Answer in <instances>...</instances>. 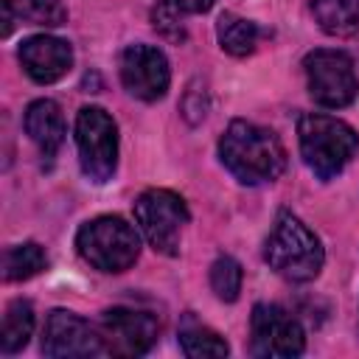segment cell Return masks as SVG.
Instances as JSON below:
<instances>
[{"mask_svg":"<svg viewBox=\"0 0 359 359\" xmlns=\"http://www.w3.org/2000/svg\"><path fill=\"white\" fill-rule=\"evenodd\" d=\"M45 266H48V258H45L42 247L34 244V241L14 244L3 255V275H6V280H28L36 272H42Z\"/></svg>","mask_w":359,"mask_h":359,"instance_id":"ac0fdd59","label":"cell"},{"mask_svg":"<svg viewBox=\"0 0 359 359\" xmlns=\"http://www.w3.org/2000/svg\"><path fill=\"white\" fill-rule=\"evenodd\" d=\"M180 345H182V353L191 359H208V356H227L230 353L224 337H219L213 328H208L191 317L180 328Z\"/></svg>","mask_w":359,"mask_h":359,"instance_id":"e0dca14e","label":"cell"},{"mask_svg":"<svg viewBox=\"0 0 359 359\" xmlns=\"http://www.w3.org/2000/svg\"><path fill=\"white\" fill-rule=\"evenodd\" d=\"M309 93L320 107L339 109L348 107L359 95V79L353 70V59L345 50L317 48L303 59Z\"/></svg>","mask_w":359,"mask_h":359,"instance_id":"52a82bcc","label":"cell"},{"mask_svg":"<svg viewBox=\"0 0 359 359\" xmlns=\"http://www.w3.org/2000/svg\"><path fill=\"white\" fill-rule=\"evenodd\" d=\"M25 132L45 157H53L65 140V115L62 107L50 98H39L25 109Z\"/></svg>","mask_w":359,"mask_h":359,"instance_id":"4fadbf2b","label":"cell"},{"mask_svg":"<svg viewBox=\"0 0 359 359\" xmlns=\"http://www.w3.org/2000/svg\"><path fill=\"white\" fill-rule=\"evenodd\" d=\"M76 149L81 171L93 182H107L118 165V126L101 107H81L76 115Z\"/></svg>","mask_w":359,"mask_h":359,"instance_id":"8992f818","label":"cell"},{"mask_svg":"<svg viewBox=\"0 0 359 359\" xmlns=\"http://www.w3.org/2000/svg\"><path fill=\"white\" fill-rule=\"evenodd\" d=\"M0 14H3V25H0V36H8L14 28V3L11 0H0Z\"/></svg>","mask_w":359,"mask_h":359,"instance_id":"7402d4cb","label":"cell"},{"mask_svg":"<svg viewBox=\"0 0 359 359\" xmlns=\"http://www.w3.org/2000/svg\"><path fill=\"white\" fill-rule=\"evenodd\" d=\"M177 3L182 6L185 14H202V11H208L216 0H177Z\"/></svg>","mask_w":359,"mask_h":359,"instance_id":"603a6c76","label":"cell"},{"mask_svg":"<svg viewBox=\"0 0 359 359\" xmlns=\"http://www.w3.org/2000/svg\"><path fill=\"white\" fill-rule=\"evenodd\" d=\"M191 213L180 194L168 188H149L135 199V222L154 252L177 255L180 233L188 224Z\"/></svg>","mask_w":359,"mask_h":359,"instance_id":"5b68a950","label":"cell"},{"mask_svg":"<svg viewBox=\"0 0 359 359\" xmlns=\"http://www.w3.org/2000/svg\"><path fill=\"white\" fill-rule=\"evenodd\" d=\"M297 140L306 165L320 180L337 177L359 149V135L353 126L323 112H309L297 121Z\"/></svg>","mask_w":359,"mask_h":359,"instance_id":"3957f363","label":"cell"},{"mask_svg":"<svg viewBox=\"0 0 359 359\" xmlns=\"http://www.w3.org/2000/svg\"><path fill=\"white\" fill-rule=\"evenodd\" d=\"M34 334V306L28 300H11L3 314V334H0V351L17 353L28 345Z\"/></svg>","mask_w":359,"mask_h":359,"instance_id":"2e32d148","label":"cell"},{"mask_svg":"<svg viewBox=\"0 0 359 359\" xmlns=\"http://www.w3.org/2000/svg\"><path fill=\"white\" fill-rule=\"evenodd\" d=\"M219 157L224 168L244 185L272 182L286 168V151L278 135L250 121H233L224 129L219 140Z\"/></svg>","mask_w":359,"mask_h":359,"instance_id":"6da1fadb","label":"cell"},{"mask_svg":"<svg viewBox=\"0 0 359 359\" xmlns=\"http://www.w3.org/2000/svg\"><path fill=\"white\" fill-rule=\"evenodd\" d=\"M79 255L101 272H123L140 255L137 230L121 216H98L81 224L76 236Z\"/></svg>","mask_w":359,"mask_h":359,"instance_id":"277c9868","label":"cell"},{"mask_svg":"<svg viewBox=\"0 0 359 359\" xmlns=\"http://www.w3.org/2000/svg\"><path fill=\"white\" fill-rule=\"evenodd\" d=\"M17 11L22 20L34 25H45V28H56L67 22V8L62 0H20Z\"/></svg>","mask_w":359,"mask_h":359,"instance_id":"44dd1931","label":"cell"},{"mask_svg":"<svg viewBox=\"0 0 359 359\" xmlns=\"http://www.w3.org/2000/svg\"><path fill=\"white\" fill-rule=\"evenodd\" d=\"M17 56H20V65L25 67V73L36 84L59 81L73 65V48L65 39L48 36V34H36V36L22 39Z\"/></svg>","mask_w":359,"mask_h":359,"instance_id":"7c38bea8","label":"cell"},{"mask_svg":"<svg viewBox=\"0 0 359 359\" xmlns=\"http://www.w3.org/2000/svg\"><path fill=\"white\" fill-rule=\"evenodd\" d=\"M42 353L53 356V359L98 356V353H104V339H101V331H95L84 317L65 311V309H53L45 323Z\"/></svg>","mask_w":359,"mask_h":359,"instance_id":"8fae6325","label":"cell"},{"mask_svg":"<svg viewBox=\"0 0 359 359\" xmlns=\"http://www.w3.org/2000/svg\"><path fill=\"white\" fill-rule=\"evenodd\" d=\"M264 258L269 269H275L280 278L303 283L320 275L325 252L314 230H309L294 213L280 210L264 247Z\"/></svg>","mask_w":359,"mask_h":359,"instance_id":"7a4b0ae2","label":"cell"},{"mask_svg":"<svg viewBox=\"0 0 359 359\" xmlns=\"http://www.w3.org/2000/svg\"><path fill=\"white\" fill-rule=\"evenodd\" d=\"M121 81L129 90V95L140 98V101H157L165 95L168 81H171V70H168V59L160 48L154 45H129L121 53Z\"/></svg>","mask_w":359,"mask_h":359,"instance_id":"30bf717a","label":"cell"},{"mask_svg":"<svg viewBox=\"0 0 359 359\" xmlns=\"http://www.w3.org/2000/svg\"><path fill=\"white\" fill-rule=\"evenodd\" d=\"M216 36H219L222 50H227L230 56H247V53L255 50L261 31L252 20L238 17L233 11H224L216 22Z\"/></svg>","mask_w":359,"mask_h":359,"instance_id":"9a60e30c","label":"cell"},{"mask_svg":"<svg viewBox=\"0 0 359 359\" xmlns=\"http://www.w3.org/2000/svg\"><path fill=\"white\" fill-rule=\"evenodd\" d=\"M151 25L160 36L171 39V42H182L185 39V11L177 0H160L151 8Z\"/></svg>","mask_w":359,"mask_h":359,"instance_id":"ffe728a7","label":"cell"},{"mask_svg":"<svg viewBox=\"0 0 359 359\" xmlns=\"http://www.w3.org/2000/svg\"><path fill=\"white\" fill-rule=\"evenodd\" d=\"M252 353L261 359H292L306 348V334L300 323L275 303H258L250 314Z\"/></svg>","mask_w":359,"mask_h":359,"instance_id":"ba28073f","label":"cell"},{"mask_svg":"<svg viewBox=\"0 0 359 359\" xmlns=\"http://www.w3.org/2000/svg\"><path fill=\"white\" fill-rule=\"evenodd\" d=\"M101 339H104V353L112 356H143L154 339H157V317L140 309H126L115 306L107 309L101 317Z\"/></svg>","mask_w":359,"mask_h":359,"instance_id":"9c48e42d","label":"cell"},{"mask_svg":"<svg viewBox=\"0 0 359 359\" xmlns=\"http://www.w3.org/2000/svg\"><path fill=\"white\" fill-rule=\"evenodd\" d=\"M241 264L236 261V258H230V255H222V258H216L213 261V266H210V289L216 292V297L219 300H224V303H233L236 297H238V292H241Z\"/></svg>","mask_w":359,"mask_h":359,"instance_id":"d6986e66","label":"cell"},{"mask_svg":"<svg viewBox=\"0 0 359 359\" xmlns=\"http://www.w3.org/2000/svg\"><path fill=\"white\" fill-rule=\"evenodd\" d=\"M311 14L331 36H351L359 31V0H311Z\"/></svg>","mask_w":359,"mask_h":359,"instance_id":"5bb4252c","label":"cell"}]
</instances>
